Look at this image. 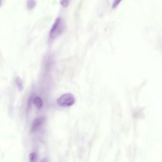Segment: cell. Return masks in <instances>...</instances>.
<instances>
[{
	"mask_svg": "<svg viewBox=\"0 0 162 162\" xmlns=\"http://www.w3.org/2000/svg\"><path fill=\"white\" fill-rule=\"evenodd\" d=\"M65 27L63 19L58 17L56 19L50 30L49 34V40L52 42L59 37L64 31Z\"/></svg>",
	"mask_w": 162,
	"mask_h": 162,
	"instance_id": "obj_1",
	"label": "cell"
},
{
	"mask_svg": "<svg viewBox=\"0 0 162 162\" xmlns=\"http://www.w3.org/2000/svg\"><path fill=\"white\" fill-rule=\"evenodd\" d=\"M75 102L73 95L70 93H65L57 100L58 105L63 107H69L73 105Z\"/></svg>",
	"mask_w": 162,
	"mask_h": 162,
	"instance_id": "obj_2",
	"label": "cell"
},
{
	"mask_svg": "<svg viewBox=\"0 0 162 162\" xmlns=\"http://www.w3.org/2000/svg\"><path fill=\"white\" fill-rule=\"evenodd\" d=\"M45 119L44 117L41 116L35 119L32 122L30 129V132L33 133L36 132L41 126Z\"/></svg>",
	"mask_w": 162,
	"mask_h": 162,
	"instance_id": "obj_3",
	"label": "cell"
},
{
	"mask_svg": "<svg viewBox=\"0 0 162 162\" xmlns=\"http://www.w3.org/2000/svg\"><path fill=\"white\" fill-rule=\"evenodd\" d=\"M15 82L20 92L23 91L24 89V86L23 82L21 78L19 77H16V78Z\"/></svg>",
	"mask_w": 162,
	"mask_h": 162,
	"instance_id": "obj_4",
	"label": "cell"
},
{
	"mask_svg": "<svg viewBox=\"0 0 162 162\" xmlns=\"http://www.w3.org/2000/svg\"><path fill=\"white\" fill-rule=\"evenodd\" d=\"M33 103L38 109L41 108L43 106V102L42 100L38 97H35L33 99Z\"/></svg>",
	"mask_w": 162,
	"mask_h": 162,
	"instance_id": "obj_5",
	"label": "cell"
},
{
	"mask_svg": "<svg viewBox=\"0 0 162 162\" xmlns=\"http://www.w3.org/2000/svg\"><path fill=\"white\" fill-rule=\"evenodd\" d=\"M37 3L35 0H27V7L29 10L34 9L36 6Z\"/></svg>",
	"mask_w": 162,
	"mask_h": 162,
	"instance_id": "obj_6",
	"label": "cell"
},
{
	"mask_svg": "<svg viewBox=\"0 0 162 162\" xmlns=\"http://www.w3.org/2000/svg\"><path fill=\"white\" fill-rule=\"evenodd\" d=\"M71 0H61L60 4L63 7H68L70 4Z\"/></svg>",
	"mask_w": 162,
	"mask_h": 162,
	"instance_id": "obj_7",
	"label": "cell"
},
{
	"mask_svg": "<svg viewBox=\"0 0 162 162\" xmlns=\"http://www.w3.org/2000/svg\"><path fill=\"white\" fill-rule=\"evenodd\" d=\"M37 159V154L34 152L31 153L29 156V160L31 162H35Z\"/></svg>",
	"mask_w": 162,
	"mask_h": 162,
	"instance_id": "obj_8",
	"label": "cell"
},
{
	"mask_svg": "<svg viewBox=\"0 0 162 162\" xmlns=\"http://www.w3.org/2000/svg\"><path fill=\"white\" fill-rule=\"evenodd\" d=\"M122 0H114L113 4L112 7L113 9H115L118 7Z\"/></svg>",
	"mask_w": 162,
	"mask_h": 162,
	"instance_id": "obj_9",
	"label": "cell"
},
{
	"mask_svg": "<svg viewBox=\"0 0 162 162\" xmlns=\"http://www.w3.org/2000/svg\"><path fill=\"white\" fill-rule=\"evenodd\" d=\"M33 99L32 98H30L28 101L27 108L28 109H30L32 105V103L33 102Z\"/></svg>",
	"mask_w": 162,
	"mask_h": 162,
	"instance_id": "obj_10",
	"label": "cell"
},
{
	"mask_svg": "<svg viewBox=\"0 0 162 162\" xmlns=\"http://www.w3.org/2000/svg\"><path fill=\"white\" fill-rule=\"evenodd\" d=\"M2 2L3 0H0V7H1L2 5Z\"/></svg>",
	"mask_w": 162,
	"mask_h": 162,
	"instance_id": "obj_11",
	"label": "cell"
},
{
	"mask_svg": "<svg viewBox=\"0 0 162 162\" xmlns=\"http://www.w3.org/2000/svg\"><path fill=\"white\" fill-rule=\"evenodd\" d=\"M41 161H42V162H46V161H48L46 160V159H44L42 160Z\"/></svg>",
	"mask_w": 162,
	"mask_h": 162,
	"instance_id": "obj_12",
	"label": "cell"
}]
</instances>
